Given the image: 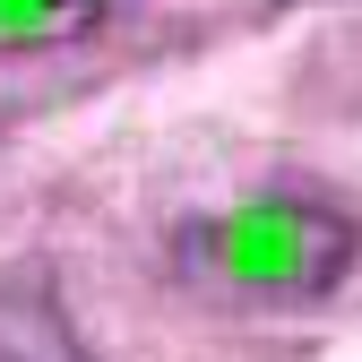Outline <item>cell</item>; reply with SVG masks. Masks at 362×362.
<instances>
[{"instance_id":"6da1fadb","label":"cell","mask_w":362,"mask_h":362,"mask_svg":"<svg viewBox=\"0 0 362 362\" xmlns=\"http://www.w3.org/2000/svg\"><path fill=\"white\" fill-rule=\"evenodd\" d=\"M354 259H362V224L293 190L242 199L181 233V267L224 302H320L354 276Z\"/></svg>"},{"instance_id":"7a4b0ae2","label":"cell","mask_w":362,"mask_h":362,"mask_svg":"<svg viewBox=\"0 0 362 362\" xmlns=\"http://www.w3.org/2000/svg\"><path fill=\"white\" fill-rule=\"evenodd\" d=\"M112 18H129V0H0V52H52V43H86Z\"/></svg>"}]
</instances>
